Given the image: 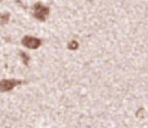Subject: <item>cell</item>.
Segmentation results:
<instances>
[{
	"label": "cell",
	"instance_id": "obj_1",
	"mask_svg": "<svg viewBox=\"0 0 148 128\" xmlns=\"http://www.w3.org/2000/svg\"><path fill=\"white\" fill-rule=\"evenodd\" d=\"M48 14H49V8H47L45 5L42 4L34 5V16H35V18L40 19V21H45Z\"/></svg>",
	"mask_w": 148,
	"mask_h": 128
},
{
	"label": "cell",
	"instance_id": "obj_2",
	"mask_svg": "<svg viewBox=\"0 0 148 128\" xmlns=\"http://www.w3.org/2000/svg\"><path fill=\"white\" fill-rule=\"evenodd\" d=\"M22 83V81H16V79H3L0 81V91L5 92V91H10L14 89V86Z\"/></svg>",
	"mask_w": 148,
	"mask_h": 128
},
{
	"label": "cell",
	"instance_id": "obj_3",
	"mask_svg": "<svg viewBox=\"0 0 148 128\" xmlns=\"http://www.w3.org/2000/svg\"><path fill=\"white\" fill-rule=\"evenodd\" d=\"M22 45H25L28 49H38L41 45V41L39 39L31 37V36H26V37L22 39Z\"/></svg>",
	"mask_w": 148,
	"mask_h": 128
},
{
	"label": "cell",
	"instance_id": "obj_4",
	"mask_svg": "<svg viewBox=\"0 0 148 128\" xmlns=\"http://www.w3.org/2000/svg\"><path fill=\"white\" fill-rule=\"evenodd\" d=\"M68 47H70V49H73V50L77 49V42H76V41H71L70 44H68Z\"/></svg>",
	"mask_w": 148,
	"mask_h": 128
},
{
	"label": "cell",
	"instance_id": "obj_5",
	"mask_svg": "<svg viewBox=\"0 0 148 128\" xmlns=\"http://www.w3.org/2000/svg\"><path fill=\"white\" fill-rule=\"evenodd\" d=\"M8 19H9V16H8V14H3V16H1V23L4 24Z\"/></svg>",
	"mask_w": 148,
	"mask_h": 128
},
{
	"label": "cell",
	"instance_id": "obj_6",
	"mask_svg": "<svg viewBox=\"0 0 148 128\" xmlns=\"http://www.w3.org/2000/svg\"><path fill=\"white\" fill-rule=\"evenodd\" d=\"M21 56H22V59H23V63L25 64H28V58H27V55L25 53H21Z\"/></svg>",
	"mask_w": 148,
	"mask_h": 128
},
{
	"label": "cell",
	"instance_id": "obj_7",
	"mask_svg": "<svg viewBox=\"0 0 148 128\" xmlns=\"http://www.w3.org/2000/svg\"><path fill=\"white\" fill-rule=\"evenodd\" d=\"M0 1H1V0H0Z\"/></svg>",
	"mask_w": 148,
	"mask_h": 128
}]
</instances>
